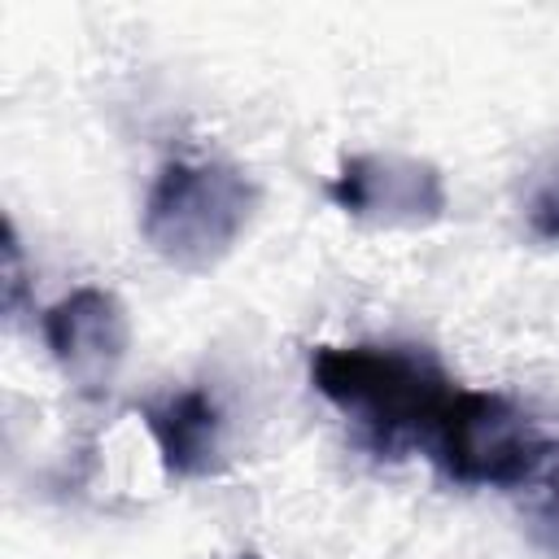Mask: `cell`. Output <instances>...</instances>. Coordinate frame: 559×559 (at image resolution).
Wrapping results in <instances>:
<instances>
[{
	"label": "cell",
	"mask_w": 559,
	"mask_h": 559,
	"mask_svg": "<svg viewBox=\"0 0 559 559\" xmlns=\"http://www.w3.org/2000/svg\"><path fill=\"white\" fill-rule=\"evenodd\" d=\"M240 559H262V555H240Z\"/></svg>",
	"instance_id": "cell-9"
},
{
	"label": "cell",
	"mask_w": 559,
	"mask_h": 559,
	"mask_svg": "<svg viewBox=\"0 0 559 559\" xmlns=\"http://www.w3.org/2000/svg\"><path fill=\"white\" fill-rule=\"evenodd\" d=\"M144 424L170 476L197 480L223 467V411L205 389H179L157 402H144Z\"/></svg>",
	"instance_id": "cell-6"
},
{
	"label": "cell",
	"mask_w": 559,
	"mask_h": 559,
	"mask_svg": "<svg viewBox=\"0 0 559 559\" xmlns=\"http://www.w3.org/2000/svg\"><path fill=\"white\" fill-rule=\"evenodd\" d=\"M528 223H533V231L542 240H559V179L537 192V201L528 210Z\"/></svg>",
	"instance_id": "cell-8"
},
{
	"label": "cell",
	"mask_w": 559,
	"mask_h": 559,
	"mask_svg": "<svg viewBox=\"0 0 559 559\" xmlns=\"http://www.w3.org/2000/svg\"><path fill=\"white\" fill-rule=\"evenodd\" d=\"M127 341H131V323L109 288L87 284L44 310V345L61 367V376L87 397L109 393L127 358Z\"/></svg>",
	"instance_id": "cell-5"
},
{
	"label": "cell",
	"mask_w": 559,
	"mask_h": 559,
	"mask_svg": "<svg viewBox=\"0 0 559 559\" xmlns=\"http://www.w3.org/2000/svg\"><path fill=\"white\" fill-rule=\"evenodd\" d=\"M533 528H537L542 546L550 555H559V445H555V454L546 463V489H542V498L533 507Z\"/></svg>",
	"instance_id": "cell-7"
},
{
	"label": "cell",
	"mask_w": 559,
	"mask_h": 559,
	"mask_svg": "<svg viewBox=\"0 0 559 559\" xmlns=\"http://www.w3.org/2000/svg\"><path fill=\"white\" fill-rule=\"evenodd\" d=\"M258 210V183L231 162L175 157L153 175L140 231L153 253L188 275L218 266Z\"/></svg>",
	"instance_id": "cell-2"
},
{
	"label": "cell",
	"mask_w": 559,
	"mask_h": 559,
	"mask_svg": "<svg viewBox=\"0 0 559 559\" xmlns=\"http://www.w3.org/2000/svg\"><path fill=\"white\" fill-rule=\"evenodd\" d=\"M310 384L362 428L380 454L428 445L437 419L459 393L445 367L424 345H319Z\"/></svg>",
	"instance_id": "cell-1"
},
{
	"label": "cell",
	"mask_w": 559,
	"mask_h": 559,
	"mask_svg": "<svg viewBox=\"0 0 559 559\" xmlns=\"http://www.w3.org/2000/svg\"><path fill=\"white\" fill-rule=\"evenodd\" d=\"M328 201L371 227H428L445 214V179L406 153H349L328 179Z\"/></svg>",
	"instance_id": "cell-4"
},
{
	"label": "cell",
	"mask_w": 559,
	"mask_h": 559,
	"mask_svg": "<svg viewBox=\"0 0 559 559\" xmlns=\"http://www.w3.org/2000/svg\"><path fill=\"white\" fill-rule=\"evenodd\" d=\"M555 437L511 397L459 389L428 437V454L459 485L515 489L537 480L555 454Z\"/></svg>",
	"instance_id": "cell-3"
}]
</instances>
